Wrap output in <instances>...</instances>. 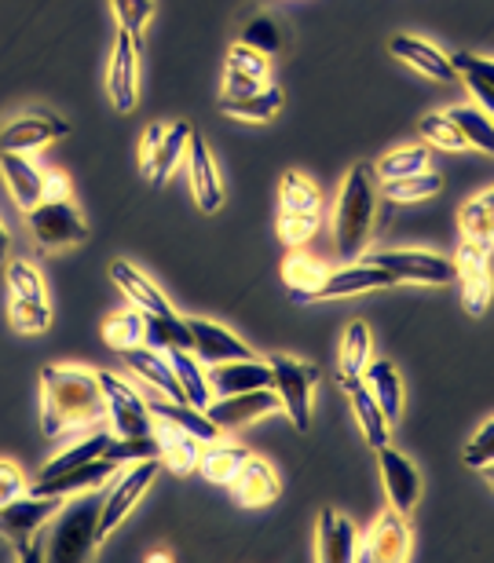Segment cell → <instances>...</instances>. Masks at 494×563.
Listing matches in <instances>:
<instances>
[{"mask_svg": "<svg viewBox=\"0 0 494 563\" xmlns=\"http://www.w3.org/2000/svg\"><path fill=\"white\" fill-rule=\"evenodd\" d=\"M377 468H381V483H385V494H388V505L403 516H410L418 509L421 501V472L414 465L410 457H403L399 450L388 446H377Z\"/></svg>", "mask_w": 494, "mask_h": 563, "instance_id": "9a60e30c", "label": "cell"}, {"mask_svg": "<svg viewBox=\"0 0 494 563\" xmlns=\"http://www.w3.org/2000/svg\"><path fill=\"white\" fill-rule=\"evenodd\" d=\"M110 435L114 432H88L85 439H77L74 446H66L63 454H55L48 465H44L37 472V479H52V476H63V472H74V468H81L88 465V461H96V457H103V450L110 443Z\"/></svg>", "mask_w": 494, "mask_h": 563, "instance_id": "8d00e7d4", "label": "cell"}, {"mask_svg": "<svg viewBox=\"0 0 494 563\" xmlns=\"http://www.w3.org/2000/svg\"><path fill=\"white\" fill-rule=\"evenodd\" d=\"M399 286L396 278H392L385 267L377 264H355L348 261L344 267H337V272L327 275L319 289V300H344V297H363V292H377V289H392Z\"/></svg>", "mask_w": 494, "mask_h": 563, "instance_id": "7402d4cb", "label": "cell"}, {"mask_svg": "<svg viewBox=\"0 0 494 563\" xmlns=\"http://www.w3.org/2000/svg\"><path fill=\"white\" fill-rule=\"evenodd\" d=\"M26 490H30L26 472H22L15 461H0V505L15 501L19 494H26Z\"/></svg>", "mask_w": 494, "mask_h": 563, "instance_id": "9f6ffc18", "label": "cell"}, {"mask_svg": "<svg viewBox=\"0 0 494 563\" xmlns=\"http://www.w3.org/2000/svg\"><path fill=\"white\" fill-rule=\"evenodd\" d=\"M195 136L190 121H154V125L143 129V140H140V176L147 184L162 187L168 184V176L176 173V165L187 157V143Z\"/></svg>", "mask_w": 494, "mask_h": 563, "instance_id": "8992f818", "label": "cell"}, {"mask_svg": "<svg viewBox=\"0 0 494 563\" xmlns=\"http://www.w3.org/2000/svg\"><path fill=\"white\" fill-rule=\"evenodd\" d=\"M187 330H190V352H195L201 363L217 366V363H231V358H250L256 355L242 336H234L228 325L220 322H209V319H187Z\"/></svg>", "mask_w": 494, "mask_h": 563, "instance_id": "ffe728a7", "label": "cell"}, {"mask_svg": "<svg viewBox=\"0 0 494 563\" xmlns=\"http://www.w3.org/2000/svg\"><path fill=\"white\" fill-rule=\"evenodd\" d=\"M458 77H476V81H484L487 88H494V59L487 55H476V52H454L451 55Z\"/></svg>", "mask_w": 494, "mask_h": 563, "instance_id": "11a10c76", "label": "cell"}, {"mask_svg": "<svg viewBox=\"0 0 494 563\" xmlns=\"http://www.w3.org/2000/svg\"><path fill=\"white\" fill-rule=\"evenodd\" d=\"M26 220H30L33 239H37V245H44V250H66V245L88 242V223L70 198L41 201V206H33L26 212Z\"/></svg>", "mask_w": 494, "mask_h": 563, "instance_id": "8fae6325", "label": "cell"}, {"mask_svg": "<svg viewBox=\"0 0 494 563\" xmlns=\"http://www.w3.org/2000/svg\"><path fill=\"white\" fill-rule=\"evenodd\" d=\"M480 472H484V476H487V483H491V487H494V465H487V468H480Z\"/></svg>", "mask_w": 494, "mask_h": 563, "instance_id": "94428289", "label": "cell"}, {"mask_svg": "<svg viewBox=\"0 0 494 563\" xmlns=\"http://www.w3.org/2000/svg\"><path fill=\"white\" fill-rule=\"evenodd\" d=\"M147 407H151V418H154V421L184 428V432H190L195 439H201V443H217V439L223 435L220 428L209 421V413H206V410L190 407V402H184V399L154 396V399H147Z\"/></svg>", "mask_w": 494, "mask_h": 563, "instance_id": "4dcf8cb0", "label": "cell"}, {"mask_svg": "<svg viewBox=\"0 0 494 563\" xmlns=\"http://www.w3.org/2000/svg\"><path fill=\"white\" fill-rule=\"evenodd\" d=\"M99 374V388H103V407H107V424L110 432L121 439H140L154 432V418L147 399L140 396L129 380H121L110 369H96Z\"/></svg>", "mask_w": 494, "mask_h": 563, "instance_id": "52a82bcc", "label": "cell"}, {"mask_svg": "<svg viewBox=\"0 0 494 563\" xmlns=\"http://www.w3.org/2000/svg\"><path fill=\"white\" fill-rule=\"evenodd\" d=\"M234 501L242 505V509H264V505H272L278 498V490H283V483H278V472L272 468V461L250 454L242 461V468L234 472V479L228 483Z\"/></svg>", "mask_w": 494, "mask_h": 563, "instance_id": "603a6c76", "label": "cell"}, {"mask_svg": "<svg viewBox=\"0 0 494 563\" xmlns=\"http://www.w3.org/2000/svg\"><path fill=\"white\" fill-rule=\"evenodd\" d=\"M377 195H381V179L374 162H359L352 165V173L344 176L341 195L333 201V245L344 261H355L366 250L370 234H374L377 220Z\"/></svg>", "mask_w": 494, "mask_h": 563, "instance_id": "7a4b0ae2", "label": "cell"}, {"mask_svg": "<svg viewBox=\"0 0 494 563\" xmlns=\"http://www.w3.org/2000/svg\"><path fill=\"white\" fill-rule=\"evenodd\" d=\"M363 380L366 388L374 391L377 407L385 410V418L396 424L399 413H403V380H399V369L388 363V358H370L366 369H363Z\"/></svg>", "mask_w": 494, "mask_h": 563, "instance_id": "e575fe53", "label": "cell"}, {"mask_svg": "<svg viewBox=\"0 0 494 563\" xmlns=\"http://www.w3.org/2000/svg\"><path fill=\"white\" fill-rule=\"evenodd\" d=\"M370 355H374V336H370V325L363 319H352L344 325L337 369H341V374H363Z\"/></svg>", "mask_w": 494, "mask_h": 563, "instance_id": "60d3db41", "label": "cell"}, {"mask_svg": "<svg viewBox=\"0 0 494 563\" xmlns=\"http://www.w3.org/2000/svg\"><path fill=\"white\" fill-rule=\"evenodd\" d=\"M377 168V179H403V176H418V173H429L432 168V151L429 143H414V146H399V151H388Z\"/></svg>", "mask_w": 494, "mask_h": 563, "instance_id": "f35d334b", "label": "cell"}, {"mask_svg": "<svg viewBox=\"0 0 494 563\" xmlns=\"http://www.w3.org/2000/svg\"><path fill=\"white\" fill-rule=\"evenodd\" d=\"M359 553V527L344 512L322 509L316 523V560L322 563H352Z\"/></svg>", "mask_w": 494, "mask_h": 563, "instance_id": "484cf974", "label": "cell"}, {"mask_svg": "<svg viewBox=\"0 0 494 563\" xmlns=\"http://www.w3.org/2000/svg\"><path fill=\"white\" fill-rule=\"evenodd\" d=\"M70 125L55 114H22L0 129V154H37L48 143L63 140Z\"/></svg>", "mask_w": 494, "mask_h": 563, "instance_id": "ac0fdd59", "label": "cell"}, {"mask_svg": "<svg viewBox=\"0 0 494 563\" xmlns=\"http://www.w3.org/2000/svg\"><path fill=\"white\" fill-rule=\"evenodd\" d=\"M447 114H451L458 132H462L465 143L473 146V151L494 157V121L484 114V110H480V107H451Z\"/></svg>", "mask_w": 494, "mask_h": 563, "instance_id": "ee69618b", "label": "cell"}, {"mask_svg": "<svg viewBox=\"0 0 494 563\" xmlns=\"http://www.w3.org/2000/svg\"><path fill=\"white\" fill-rule=\"evenodd\" d=\"M443 190V179L436 168H429V173H418V176H403V179H385L381 184V195H385V201H392V206H414V201H429Z\"/></svg>", "mask_w": 494, "mask_h": 563, "instance_id": "74e56055", "label": "cell"}, {"mask_svg": "<svg viewBox=\"0 0 494 563\" xmlns=\"http://www.w3.org/2000/svg\"><path fill=\"white\" fill-rule=\"evenodd\" d=\"M272 363V388L278 402H283L286 418L294 421L297 432H308L311 428V407H316V385L322 380V369L305 363V358L294 355H267Z\"/></svg>", "mask_w": 494, "mask_h": 563, "instance_id": "5b68a950", "label": "cell"}, {"mask_svg": "<svg viewBox=\"0 0 494 563\" xmlns=\"http://www.w3.org/2000/svg\"><path fill=\"white\" fill-rule=\"evenodd\" d=\"M140 48L143 44L132 33L118 30L114 52H110V66H107V96L118 114H132L140 103Z\"/></svg>", "mask_w": 494, "mask_h": 563, "instance_id": "4fadbf2b", "label": "cell"}, {"mask_svg": "<svg viewBox=\"0 0 494 563\" xmlns=\"http://www.w3.org/2000/svg\"><path fill=\"white\" fill-rule=\"evenodd\" d=\"M103 341H107V347H114L118 355L129 352V347L147 344V314H143L140 308L110 314V319L103 322Z\"/></svg>", "mask_w": 494, "mask_h": 563, "instance_id": "ab89813d", "label": "cell"}, {"mask_svg": "<svg viewBox=\"0 0 494 563\" xmlns=\"http://www.w3.org/2000/svg\"><path fill=\"white\" fill-rule=\"evenodd\" d=\"M66 498L55 494H19L15 501L0 505V534L8 538V545L15 549V560H41L37 538L55 520V512L63 509Z\"/></svg>", "mask_w": 494, "mask_h": 563, "instance_id": "277c9868", "label": "cell"}, {"mask_svg": "<svg viewBox=\"0 0 494 563\" xmlns=\"http://www.w3.org/2000/svg\"><path fill=\"white\" fill-rule=\"evenodd\" d=\"M110 11L118 19V30L132 33L136 41H143L151 19H154V0H110Z\"/></svg>", "mask_w": 494, "mask_h": 563, "instance_id": "f907efd6", "label": "cell"}, {"mask_svg": "<svg viewBox=\"0 0 494 563\" xmlns=\"http://www.w3.org/2000/svg\"><path fill=\"white\" fill-rule=\"evenodd\" d=\"M272 85V59L245 44H234L223 59V88L220 96L223 99H234V96H245V92H256V88Z\"/></svg>", "mask_w": 494, "mask_h": 563, "instance_id": "44dd1931", "label": "cell"}, {"mask_svg": "<svg viewBox=\"0 0 494 563\" xmlns=\"http://www.w3.org/2000/svg\"><path fill=\"white\" fill-rule=\"evenodd\" d=\"M465 465L476 468V472L494 465V418L480 424L473 432V439L465 443Z\"/></svg>", "mask_w": 494, "mask_h": 563, "instance_id": "db71d44e", "label": "cell"}, {"mask_svg": "<svg viewBox=\"0 0 494 563\" xmlns=\"http://www.w3.org/2000/svg\"><path fill=\"white\" fill-rule=\"evenodd\" d=\"M239 44H245V48H253V52H261L272 59V55L283 52V30H278V22L267 15V11H256V15H250L242 22Z\"/></svg>", "mask_w": 494, "mask_h": 563, "instance_id": "bcb514c9", "label": "cell"}, {"mask_svg": "<svg viewBox=\"0 0 494 563\" xmlns=\"http://www.w3.org/2000/svg\"><path fill=\"white\" fill-rule=\"evenodd\" d=\"M8 319H11V330H15V333L37 336V333H44L52 325V303L19 297V292H8Z\"/></svg>", "mask_w": 494, "mask_h": 563, "instance_id": "7bdbcfd3", "label": "cell"}, {"mask_svg": "<svg viewBox=\"0 0 494 563\" xmlns=\"http://www.w3.org/2000/svg\"><path fill=\"white\" fill-rule=\"evenodd\" d=\"M154 443H158V461L162 468L176 472V476H190V472H198V461H201V439H195L190 432L176 424H162L154 421Z\"/></svg>", "mask_w": 494, "mask_h": 563, "instance_id": "83f0119b", "label": "cell"}, {"mask_svg": "<svg viewBox=\"0 0 494 563\" xmlns=\"http://www.w3.org/2000/svg\"><path fill=\"white\" fill-rule=\"evenodd\" d=\"M370 264L385 267L396 282H414V286H447L458 275L451 256L429 250H377L370 253Z\"/></svg>", "mask_w": 494, "mask_h": 563, "instance_id": "9c48e42d", "label": "cell"}, {"mask_svg": "<svg viewBox=\"0 0 494 563\" xmlns=\"http://www.w3.org/2000/svg\"><path fill=\"white\" fill-rule=\"evenodd\" d=\"M8 253H11V234L4 223H0V264H8Z\"/></svg>", "mask_w": 494, "mask_h": 563, "instance_id": "91938a15", "label": "cell"}, {"mask_svg": "<svg viewBox=\"0 0 494 563\" xmlns=\"http://www.w3.org/2000/svg\"><path fill=\"white\" fill-rule=\"evenodd\" d=\"M410 549H414V534H410L407 516L388 509L370 523L366 534H359L355 560H363V563H403V560H410Z\"/></svg>", "mask_w": 494, "mask_h": 563, "instance_id": "7c38bea8", "label": "cell"}, {"mask_svg": "<svg viewBox=\"0 0 494 563\" xmlns=\"http://www.w3.org/2000/svg\"><path fill=\"white\" fill-rule=\"evenodd\" d=\"M96 490L74 494L63 501V509L55 512L52 538H48V556L52 563H85L96 556L99 542V501L92 498Z\"/></svg>", "mask_w": 494, "mask_h": 563, "instance_id": "3957f363", "label": "cell"}, {"mask_svg": "<svg viewBox=\"0 0 494 563\" xmlns=\"http://www.w3.org/2000/svg\"><path fill=\"white\" fill-rule=\"evenodd\" d=\"M322 228V212H286L278 209V239L286 250H305Z\"/></svg>", "mask_w": 494, "mask_h": 563, "instance_id": "7dc6e473", "label": "cell"}, {"mask_svg": "<svg viewBox=\"0 0 494 563\" xmlns=\"http://www.w3.org/2000/svg\"><path fill=\"white\" fill-rule=\"evenodd\" d=\"M209 385H212V396H239V391L272 388V363L261 355L217 363V366H209Z\"/></svg>", "mask_w": 494, "mask_h": 563, "instance_id": "cb8c5ba5", "label": "cell"}, {"mask_svg": "<svg viewBox=\"0 0 494 563\" xmlns=\"http://www.w3.org/2000/svg\"><path fill=\"white\" fill-rule=\"evenodd\" d=\"M462 81H465L469 92H473V99L480 103V110H484V114L494 121V88H487L484 81H476V77H462Z\"/></svg>", "mask_w": 494, "mask_h": 563, "instance_id": "680465c9", "label": "cell"}, {"mask_svg": "<svg viewBox=\"0 0 494 563\" xmlns=\"http://www.w3.org/2000/svg\"><path fill=\"white\" fill-rule=\"evenodd\" d=\"M70 198V179L59 168H44V201H66Z\"/></svg>", "mask_w": 494, "mask_h": 563, "instance_id": "6f0895ef", "label": "cell"}, {"mask_svg": "<svg viewBox=\"0 0 494 563\" xmlns=\"http://www.w3.org/2000/svg\"><path fill=\"white\" fill-rule=\"evenodd\" d=\"M110 278H114V286L125 292V300L132 308H140L143 314H173V303H168L165 292L154 286V282L140 272L136 264L129 261H114L110 264Z\"/></svg>", "mask_w": 494, "mask_h": 563, "instance_id": "f546056e", "label": "cell"}, {"mask_svg": "<svg viewBox=\"0 0 494 563\" xmlns=\"http://www.w3.org/2000/svg\"><path fill=\"white\" fill-rule=\"evenodd\" d=\"M162 472V461L158 457H143V461H132L125 472H118V483L107 490V498L99 501V534L103 542L110 534L125 523V516L136 509V501L147 494V487L154 483V476Z\"/></svg>", "mask_w": 494, "mask_h": 563, "instance_id": "ba28073f", "label": "cell"}, {"mask_svg": "<svg viewBox=\"0 0 494 563\" xmlns=\"http://www.w3.org/2000/svg\"><path fill=\"white\" fill-rule=\"evenodd\" d=\"M107 421L99 374L85 366L52 363L41 369V432L59 439L77 428Z\"/></svg>", "mask_w": 494, "mask_h": 563, "instance_id": "6da1fadb", "label": "cell"}, {"mask_svg": "<svg viewBox=\"0 0 494 563\" xmlns=\"http://www.w3.org/2000/svg\"><path fill=\"white\" fill-rule=\"evenodd\" d=\"M275 410H283L275 388H253V391H239V396H217L206 407L209 421L217 424L220 432H239V428L261 421Z\"/></svg>", "mask_w": 494, "mask_h": 563, "instance_id": "5bb4252c", "label": "cell"}, {"mask_svg": "<svg viewBox=\"0 0 494 563\" xmlns=\"http://www.w3.org/2000/svg\"><path fill=\"white\" fill-rule=\"evenodd\" d=\"M283 110V88L275 81L256 88V92H245V96H234V99H223L220 96V114L223 118H234V121H253V125H267V121L278 118Z\"/></svg>", "mask_w": 494, "mask_h": 563, "instance_id": "836d02e7", "label": "cell"}, {"mask_svg": "<svg viewBox=\"0 0 494 563\" xmlns=\"http://www.w3.org/2000/svg\"><path fill=\"white\" fill-rule=\"evenodd\" d=\"M278 209L286 212H322V190L305 173H286L278 184Z\"/></svg>", "mask_w": 494, "mask_h": 563, "instance_id": "f6af8a7d", "label": "cell"}, {"mask_svg": "<svg viewBox=\"0 0 494 563\" xmlns=\"http://www.w3.org/2000/svg\"><path fill=\"white\" fill-rule=\"evenodd\" d=\"M0 176H4V187L11 201L30 212L33 206L44 201V168H37L30 162V154H0Z\"/></svg>", "mask_w": 494, "mask_h": 563, "instance_id": "4316f807", "label": "cell"}, {"mask_svg": "<svg viewBox=\"0 0 494 563\" xmlns=\"http://www.w3.org/2000/svg\"><path fill=\"white\" fill-rule=\"evenodd\" d=\"M458 228H462V239L494 245V187L465 201L462 212H458Z\"/></svg>", "mask_w": 494, "mask_h": 563, "instance_id": "b9f144b4", "label": "cell"}, {"mask_svg": "<svg viewBox=\"0 0 494 563\" xmlns=\"http://www.w3.org/2000/svg\"><path fill=\"white\" fill-rule=\"evenodd\" d=\"M168 363H173V374L179 380V391H184V399L190 402V407L206 410L212 399V385H209V369L206 363L190 352V347H168Z\"/></svg>", "mask_w": 494, "mask_h": 563, "instance_id": "1f68e13d", "label": "cell"}, {"mask_svg": "<svg viewBox=\"0 0 494 563\" xmlns=\"http://www.w3.org/2000/svg\"><path fill=\"white\" fill-rule=\"evenodd\" d=\"M121 355H125V366L147 388H154L158 396H168V399H184V391H179V380L173 374V363H168L165 352H158V347H151V344H140V347H129V352H121Z\"/></svg>", "mask_w": 494, "mask_h": 563, "instance_id": "f1b7e54d", "label": "cell"}, {"mask_svg": "<svg viewBox=\"0 0 494 563\" xmlns=\"http://www.w3.org/2000/svg\"><path fill=\"white\" fill-rule=\"evenodd\" d=\"M187 179H190V195H195V206L201 212H220L223 209V176H220V165L217 157H212V151L206 146V140L190 136L187 143Z\"/></svg>", "mask_w": 494, "mask_h": 563, "instance_id": "2e32d148", "label": "cell"}, {"mask_svg": "<svg viewBox=\"0 0 494 563\" xmlns=\"http://www.w3.org/2000/svg\"><path fill=\"white\" fill-rule=\"evenodd\" d=\"M147 344L158 347V352H168V347H190V330L187 319L179 314H147Z\"/></svg>", "mask_w": 494, "mask_h": 563, "instance_id": "c3c4849f", "label": "cell"}, {"mask_svg": "<svg viewBox=\"0 0 494 563\" xmlns=\"http://www.w3.org/2000/svg\"><path fill=\"white\" fill-rule=\"evenodd\" d=\"M8 292H19V297L30 300H48L44 278L30 261H8Z\"/></svg>", "mask_w": 494, "mask_h": 563, "instance_id": "f5cc1de1", "label": "cell"}, {"mask_svg": "<svg viewBox=\"0 0 494 563\" xmlns=\"http://www.w3.org/2000/svg\"><path fill=\"white\" fill-rule=\"evenodd\" d=\"M121 472V465H114L110 457H96L88 465L74 468V472H63V476H52V479H33L30 490L33 494H55V498H74V494H85V490H103L110 479Z\"/></svg>", "mask_w": 494, "mask_h": 563, "instance_id": "d4e9b609", "label": "cell"}, {"mask_svg": "<svg viewBox=\"0 0 494 563\" xmlns=\"http://www.w3.org/2000/svg\"><path fill=\"white\" fill-rule=\"evenodd\" d=\"M454 282L462 286V303L465 311L480 319L491 308L494 297V278H491V245L476 242V239H462L454 256Z\"/></svg>", "mask_w": 494, "mask_h": 563, "instance_id": "30bf717a", "label": "cell"}, {"mask_svg": "<svg viewBox=\"0 0 494 563\" xmlns=\"http://www.w3.org/2000/svg\"><path fill=\"white\" fill-rule=\"evenodd\" d=\"M250 457V450L231 443V439H217V443H206L201 446V461H198V472L206 476L209 483H231L234 472L242 468V461Z\"/></svg>", "mask_w": 494, "mask_h": 563, "instance_id": "d590c367", "label": "cell"}, {"mask_svg": "<svg viewBox=\"0 0 494 563\" xmlns=\"http://www.w3.org/2000/svg\"><path fill=\"white\" fill-rule=\"evenodd\" d=\"M327 275H330L327 264L316 261V256H308V253H300V250H294L283 261V282H286L289 297H294L297 303H316Z\"/></svg>", "mask_w": 494, "mask_h": 563, "instance_id": "d6a6232c", "label": "cell"}, {"mask_svg": "<svg viewBox=\"0 0 494 563\" xmlns=\"http://www.w3.org/2000/svg\"><path fill=\"white\" fill-rule=\"evenodd\" d=\"M337 380H341V391L348 396V402H352V413H355V424L359 432H363V439L370 446H388L392 443V421L385 418V410L377 407L374 391L366 388L363 374H337Z\"/></svg>", "mask_w": 494, "mask_h": 563, "instance_id": "d6986e66", "label": "cell"}, {"mask_svg": "<svg viewBox=\"0 0 494 563\" xmlns=\"http://www.w3.org/2000/svg\"><path fill=\"white\" fill-rule=\"evenodd\" d=\"M103 457H110L114 465H132V461H143V457H158V443H154V432L151 435H140V439L110 435Z\"/></svg>", "mask_w": 494, "mask_h": 563, "instance_id": "816d5d0a", "label": "cell"}, {"mask_svg": "<svg viewBox=\"0 0 494 563\" xmlns=\"http://www.w3.org/2000/svg\"><path fill=\"white\" fill-rule=\"evenodd\" d=\"M388 52H392V59H399L403 66H410V70L425 74L429 81H440V85L458 81L451 55H447L440 44L414 37V33H396V37L388 41Z\"/></svg>", "mask_w": 494, "mask_h": 563, "instance_id": "e0dca14e", "label": "cell"}, {"mask_svg": "<svg viewBox=\"0 0 494 563\" xmlns=\"http://www.w3.org/2000/svg\"><path fill=\"white\" fill-rule=\"evenodd\" d=\"M418 132H421V140L429 143V146H440V151H465V136L458 132V125L451 121V114L447 110H440V114H425L418 121Z\"/></svg>", "mask_w": 494, "mask_h": 563, "instance_id": "681fc988", "label": "cell"}]
</instances>
